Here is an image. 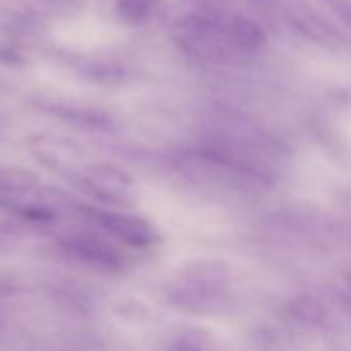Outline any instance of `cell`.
<instances>
[{"mask_svg":"<svg viewBox=\"0 0 351 351\" xmlns=\"http://www.w3.org/2000/svg\"><path fill=\"white\" fill-rule=\"evenodd\" d=\"M226 26H228L230 40L240 55H254L263 50L266 45V33L250 17L239 14L233 16Z\"/></svg>","mask_w":351,"mask_h":351,"instance_id":"cell-8","label":"cell"},{"mask_svg":"<svg viewBox=\"0 0 351 351\" xmlns=\"http://www.w3.org/2000/svg\"><path fill=\"white\" fill-rule=\"evenodd\" d=\"M17 235H19V228L14 223L0 219V247L14 242L17 239Z\"/></svg>","mask_w":351,"mask_h":351,"instance_id":"cell-12","label":"cell"},{"mask_svg":"<svg viewBox=\"0 0 351 351\" xmlns=\"http://www.w3.org/2000/svg\"><path fill=\"white\" fill-rule=\"evenodd\" d=\"M168 300L171 305L182 311L194 312V314H208V312L219 311L226 302V295L223 287H211V285L197 283L191 280H180L168 291Z\"/></svg>","mask_w":351,"mask_h":351,"instance_id":"cell-3","label":"cell"},{"mask_svg":"<svg viewBox=\"0 0 351 351\" xmlns=\"http://www.w3.org/2000/svg\"><path fill=\"white\" fill-rule=\"evenodd\" d=\"M43 106L51 115L67 120L69 123H74V125L88 127V129H103L112 122L108 113L96 106L69 101H47Z\"/></svg>","mask_w":351,"mask_h":351,"instance_id":"cell-7","label":"cell"},{"mask_svg":"<svg viewBox=\"0 0 351 351\" xmlns=\"http://www.w3.org/2000/svg\"><path fill=\"white\" fill-rule=\"evenodd\" d=\"M329 9L335 10L346 24L350 21V0H322Z\"/></svg>","mask_w":351,"mask_h":351,"instance_id":"cell-13","label":"cell"},{"mask_svg":"<svg viewBox=\"0 0 351 351\" xmlns=\"http://www.w3.org/2000/svg\"><path fill=\"white\" fill-rule=\"evenodd\" d=\"M285 12H287L288 21L311 40L321 41V43L338 41V31L305 0H287Z\"/></svg>","mask_w":351,"mask_h":351,"instance_id":"cell-6","label":"cell"},{"mask_svg":"<svg viewBox=\"0 0 351 351\" xmlns=\"http://www.w3.org/2000/svg\"><path fill=\"white\" fill-rule=\"evenodd\" d=\"M34 187H38V178L31 171L21 168H0V209L9 211Z\"/></svg>","mask_w":351,"mask_h":351,"instance_id":"cell-9","label":"cell"},{"mask_svg":"<svg viewBox=\"0 0 351 351\" xmlns=\"http://www.w3.org/2000/svg\"><path fill=\"white\" fill-rule=\"evenodd\" d=\"M89 216L99 228H103L110 235L115 237L117 240L127 243V245L144 249V247L154 245L160 240L156 228L141 216L112 211H96V209L89 211Z\"/></svg>","mask_w":351,"mask_h":351,"instance_id":"cell-2","label":"cell"},{"mask_svg":"<svg viewBox=\"0 0 351 351\" xmlns=\"http://www.w3.org/2000/svg\"><path fill=\"white\" fill-rule=\"evenodd\" d=\"M64 247L79 261L89 264V266L99 267V269L119 271L123 266L122 256L110 243L96 235L77 233V235L65 239Z\"/></svg>","mask_w":351,"mask_h":351,"instance_id":"cell-5","label":"cell"},{"mask_svg":"<svg viewBox=\"0 0 351 351\" xmlns=\"http://www.w3.org/2000/svg\"><path fill=\"white\" fill-rule=\"evenodd\" d=\"M33 156L45 167L57 171H69L82 160V151L72 141L55 134H38L29 141Z\"/></svg>","mask_w":351,"mask_h":351,"instance_id":"cell-4","label":"cell"},{"mask_svg":"<svg viewBox=\"0 0 351 351\" xmlns=\"http://www.w3.org/2000/svg\"><path fill=\"white\" fill-rule=\"evenodd\" d=\"M77 182L88 194L106 204H129L136 199L137 187L134 178L122 168L112 165H93L82 168Z\"/></svg>","mask_w":351,"mask_h":351,"instance_id":"cell-1","label":"cell"},{"mask_svg":"<svg viewBox=\"0 0 351 351\" xmlns=\"http://www.w3.org/2000/svg\"><path fill=\"white\" fill-rule=\"evenodd\" d=\"M115 9L123 23L141 26L153 14L154 0H115Z\"/></svg>","mask_w":351,"mask_h":351,"instance_id":"cell-11","label":"cell"},{"mask_svg":"<svg viewBox=\"0 0 351 351\" xmlns=\"http://www.w3.org/2000/svg\"><path fill=\"white\" fill-rule=\"evenodd\" d=\"M290 312L297 321L307 326H322L328 319V311L324 304L314 297H298L291 302Z\"/></svg>","mask_w":351,"mask_h":351,"instance_id":"cell-10","label":"cell"}]
</instances>
